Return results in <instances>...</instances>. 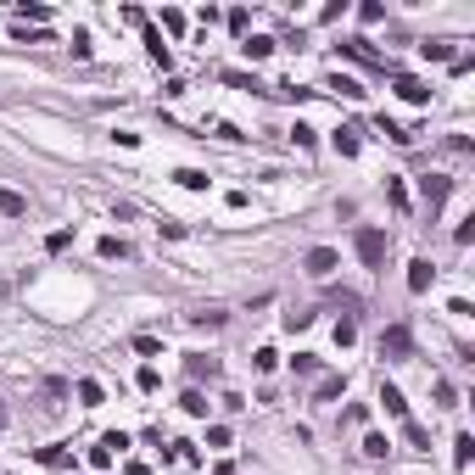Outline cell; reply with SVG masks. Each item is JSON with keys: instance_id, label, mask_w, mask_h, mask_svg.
<instances>
[{"instance_id": "cell-1", "label": "cell", "mask_w": 475, "mask_h": 475, "mask_svg": "<svg viewBox=\"0 0 475 475\" xmlns=\"http://www.w3.org/2000/svg\"><path fill=\"white\" fill-rule=\"evenodd\" d=\"M352 246H358V263H364V269H381V263H386V252H392V235H386V230H375V224H364V230L352 235Z\"/></svg>"}, {"instance_id": "cell-30", "label": "cell", "mask_w": 475, "mask_h": 475, "mask_svg": "<svg viewBox=\"0 0 475 475\" xmlns=\"http://www.w3.org/2000/svg\"><path fill=\"white\" fill-rule=\"evenodd\" d=\"M101 257H129V246H123L118 235H106V240H101Z\"/></svg>"}, {"instance_id": "cell-22", "label": "cell", "mask_w": 475, "mask_h": 475, "mask_svg": "<svg viewBox=\"0 0 475 475\" xmlns=\"http://www.w3.org/2000/svg\"><path fill=\"white\" fill-rule=\"evenodd\" d=\"M101 397H106V392H101L95 381H79V402H84V408H101Z\"/></svg>"}, {"instance_id": "cell-10", "label": "cell", "mask_w": 475, "mask_h": 475, "mask_svg": "<svg viewBox=\"0 0 475 475\" xmlns=\"http://www.w3.org/2000/svg\"><path fill=\"white\" fill-rule=\"evenodd\" d=\"M470 459H475V436H470V431H459V436H453V464L470 470Z\"/></svg>"}, {"instance_id": "cell-33", "label": "cell", "mask_w": 475, "mask_h": 475, "mask_svg": "<svg viewBox=\"0 0 475 475\" xmlns=\"http://www.w3.org/2000/svg\"><path fill=\"white\" fill-rule=\"evenodd\" d=\"M162 28L168 34H185V11H162Z\"/></svg>"}, {"instance_id": "cell-3", "label": "cell", "mask_w": 475, "mask_h": 475, "mask_svg": "<svg viewBox=\"0 0 475 475\" xmlns=\"http://www.w3.org/2000/svg\"><path fill=\"white\" fill-rule=\"evenodd\" d=\"M392 90L402 95V101H408V106H425V101H431V84H425V79H414V73H397Z\"/></svg>"}, {"instance_id": "cell-31", "label": "cell", "mask_w": 475, "mask_h": 475, "mask_svg": "<svg viewBox=\"0 0 475 475\" xmlns=\"http://www.w3.org/2000/svg\"><path fill=\"white\" fill-rule=\"evenodd\" d=\"M291 369H297V375H314L319 358H314V352H297V358H291Z\"/></svg>"}, {"instance_id": "cell-35", "label": "cell", "mask_w": 475, "mask_h": 475, "mask_svg": "<svg viewBox=\"0 0 475 475\" xmlns=\"http://www.w3.org/2000/svg\"><path fill=\"white\" fill-rule=\"evenodd\" d=\"M135 352H146V358H152V352H162V341H157V335H135Z\"/></svg>"}, {"instance_id": "cell-20", "label": "cell", "mask_w": 475, "mask_h": 475, "mask_svg": "<svg viewBox=\"0 0 475 475\" xmlns=\"http://www.w3.org/2000/svg\"><path fill=\"white\" fill-rule=\"evenodd\" d=\"M330 90H341L347 101H358V95H364V84H358V79H347V73H335V79H330Z\"/></svg>"}, {"instance_id": "cell-32", "label": "cell", "mask_w": 475, "mask_h": 475, "mask_svg": "<svg viewBox=\"0 0 475 475\" xmlns=\"http://www.w3.org/2000/svg\"><path fill=\"white\" fill-rule=\"evenodd\" d=\"M436 402H442V408H459V392H453L448 381H436Z\"/></svg>"}, {"instance_id": "cell-27", "label": "cell", "mask_w": 475, "mask_h": 475, "mask_svg": "<svg viewBox=\"0 0 475 475\" xmlns=\"http://www.w3.org/2000/svg\"><path fill=\"white\" fill-rule=\"evenodd\" d=\"M358 17H364V23H381V17H386V6H381V0H364V6H358Z\"/></svg>"}, {"instance_id": "cell-2", "label": "cell", "mask_w": 475, "mask_h": 475, "mask_svg": "<svg viewBox=\"0 0 475 475\" xmlns=\"http://www.w3.org/2000/svg\"><path fill=\"white\" fill-rule=\"evenodd\" d=\"M381 358H392V364L414 358V330H408V324H386V330H381Z\"/></svg>"}, {"instance_id": "cell-26", "label": "cell", "mask_w": 475, "mask_h": 475, "mask_svg": "<svg viewBox=\"0 0 475 475\" xmlns=\"http://www.w3.org/2000/svg\"><path fill=\"white\" fill-rule=\"evenodd\" d=\"M17 17H34V23H45V17H51V6H34V0H23V6H17Z\"/></svg>"}, {"instance_id": "cell-9", "label": "cell", "mask_w": 475, "mask_h": 475, "mask_svg": "<svg viewBox=\"0 0 475 475\" xmlns=\"http://www.w3.org/2000/svg\"><path fill=\"white\" fill-rule=\"evenodd\" d=\"M381 408H386L392 419H408V397L397 392V386H381Z\"/></svg>"}, {"instance_id": "cell-12", "label": "cell", "mask_w": 475, "mask_h": 475, "mask_svg": "<svg viewBox=\"0 0 475 475\" xmlns=\"http://www.w3.org/2000/svg\"><path fill=\"white\" fill-rule=\"evenodd\" d=\"M419 56H425V62H453V45H448V39H425Z\"/></svg>"}, {"instance_id": "cell-23", "label": "cell", "mask_w": 475, "mask_h": 475, "mask_svg": "<svg viewBox=\"0 0 475 475\" xmlns=\"http://www.w3.org/2000/svg\"><path fill=\"white\" fill-rule=\"evenodd\" d=\"M381 135H386V140H397V146H408V140H414V135H408L402 123H392V118H381Z\"/></svg>"}, {"instance_id": "cell-7", "label": "cell", "mask_w": 475, "mask_h": 475, "mask_svg": "<svg viewBox=\"0 0 475 475\" xmlns=\"http://www.w3.org/2000/svg\"><path fill=\"white\" fill-rule=\"evenodd\" d=\"M185 375H190V381H202V375L213 381V375H218V358H207V352H190V358H185Z\"/></svg>"}, {"instance_id": "cell-13", "label": "cell", "mask_w": 475, "mask_h": 475, "mask_svg": "<svg viewBox=\"0 0 475 475\" xmlns=\"http://www.w3.org/2000/svg\"><path fill=\"white\" fill-rule=\"evenodd\" d=\"M146 51H152V62H157V68H168V62H173V56H168V45H162V34H157V28H146Z\"/></svg>"}, {"instance_id": "cell-21", "label": "cell", "mask_w": 475, "mask_h": 475, "mask_svg": "<svg viewBox=\"0 0 475 475\" xmlns=\"http://www.w3.org/2000/svg\"><path fill=\"white\" fill-rule=\"evenodd\" d=\"M352 341H358V319H341L335 324V347H352Z\"/></svg>"}, {"instance_id": "cell-25", "label": "cell", "mask_w": 475, "mask_h": 475, "mask_svg": "<svg viewBox=\"0 0 475 475\" xmlns=\"http://www.w3.org/2000/svg\"><path fill=\"white\" fill-rule=\"evenodd\" d=\"M190 324H196V330H218L224 314H213V308H207V314H190Z\"/></svg>"}, {"instance_id": "cell-11", "label": "cell", "mask_w": 475, "mask_h": 475, "mask_svg": "<svg viewBox=\"0 0 475 475\" xmlns=\"http://www.w3.org/2000/svg\"><path fill=\"white\" fill-rule=\"evenodd\" d=\"M335 152L341 157H358V123H341L335 129Z\"/></svg>"}, {"instance_id": "cell-37", "label": "cell", "mask_w": 475, "mask_h": 475, "mask_svg": "<svg viewBox=\"0 0 475 475\" xmlns=\"http://www.w3.org/2000/svg\"><path fill=\"white\" fill-rule=\"evenodd\" d=\"M0 431H6V408H0Z\"/></svg>"}, {"instance_id": "cell-8", "label": "cell", "mask_w": 475, "mask_h": 475, "mask_svg": "<svg viewBox=\"0 0 475 475\" xmlns=\"http://www.w3.org/2000/svg\"><path fill=\"white\" fill-rule=\"evenodd\" d=\"M240 51H246V62H263V56L274 51V39H269V34H246V39H240Z\"/></svg>"}, {"instance_id": "cell-19", "label": "cell", "mask_w": 475, "mask_h": 475, "mask_svg": "<svg viewBox=\"0 0 475 475\" xmlns=\"http://www.w3.org/2000/svg\"><path fill=\"white\" fill-rule=\"evenodd\" d=\"M179 408H185V414H196V419H202V414H207V397L196 392V386H190V392L179 397Z\"/></svg>"}, {"instance_id": "cell-5", "label": "cell", "mask_w": 475, "mask_h": 475, "mask_svg": "<svg viewBox=\"0 0 475 475\" xmlns=\"http://www.w3.org/2000/svg\"><path fill=\"white\" fill-rule=\"evenodd\" d=\"M431 280H436L431 257H414V263H408V291H414V297H425V291H431Z\"/></svg>"}, {"instance_id": "cell-24", "label": "cell", "mask_w": 475, "mask_h": 475, "mask_svg": "<svg viewBox=\"0 0 475 475\" xmlns=\"http://www.w3.org/2000/svg\"><path fill=\"white\" fill-rule=\"evenodd\" d=\"M386 196H392L397 213H408V190H402V179H392V185H386Z\"/></svg>"}, {"instance_id": "cell-28", "label": "cell", "mask_w": 475, "mask_h": 475, "mask_svg": "<svg viewBox=\"0 0 475 475\" xmlns=\"http://www.w3.org/2000/svg\"><path fill=\"white\" fill-rule=\"evenodd\" d=\"M101 448H106V453H123V448H129V436H123V431H106V436H101Z\"/></svg>"}, {"instance_id": "cell-14", "label": "cell", "mask_w": 475, "mask_h": 475, "mask_svg": "<svg viewBox=\"0 0 475 475\" xmlns=\"http://www.w3.org/2000/svg\"><path fill=\"white\" fill-rule=\"evenodd\" d=\"M34 459H39V464H51V470H62V464H68V459H73V453H68V448H62V442H56V448H39V453H34Z\"/></svg>"}, {"instance_id": "cell-29", "label": "cell", "mask_w": 475, "mask_h": 475, "mask_svg": "<svg viewBox=\"0 0 475 475\" xmlns=\"http://www.w3.org/2000/svg\"><path fill=\"white\" fill-rule=\"evenodd\" d=\"M386 448H392L386 436H364V453H369V459H386Z\"/></svg>"}, {"instance_id": "cell-16", "label": "cell", "mask_w": 475, "mask_h": 475, "mask_svg": "<svg viewBox=\"0 0 475 475\" xmlns=\"http://www.w3.org/2000/svg\"><path fill=\"white\" fill-rule=\"evenodd\" d=\"M341 392H347V381H341V375H324V381H319V402H330V397H341Z\"/></svg>"}, {"instance_id": "cell-34", "label": "cell", "mask_w": 475, "mask_h": 475, "mask_svg": "<svg viewBox=\"0 0 475 475\" xmlns=\"http://www.w3.org/2000/svg\"><path fill=\"white\" fill-rule=\"evenodd\" d=\"M252 364H257V369H263V375H269V369H274V364H280V358H274V347H257V358H252Z\"/></svg>"}, {"instance_id": "cell-18", "label": "cell", "mask_w": 475, "mask_h": 475, "mask_svg": "<svg viewBox=\"0 0 475 475\" xmlns=\"http://www.w3.org/2000/svg\"><path fill=\"white\" fill-rule=\"evenodd\" d=\"M402 436H408V448H419V453L431 448V436H425V425H414V419H402Z\"/></svg>"}, {"instance_id": "cell-17", "label": "cell", "mask_w": 475, "mask_h": 475, "mask_svg": "<svg viewBox=\"0 0 475 475\" xmlns=\"http://www.w3.org/2000/svg\"><path fill=\"white\" fill-rule=\"evenodd\" d=\"M173 179H179V185H185V190H207V173H202V168H179V173H173Z\"/></svg>"}, {"instance_id": "cell-6", "label": "cell", "mask_w": 475, "mask_h": 475, "mask_svg": "<svg viewBox=\"0 0 475 475\" xmlns=\"http://www.w3.org/2000/svg\"><path fill=\"white\" fill-rule=\"evenodd\" d=\"M335 263H341V257H335L330 246H314V252H308V274H314V280H330V274H335Z\"/></svg>"}, {"instance_id": "cell-4", "label": "cell", "mask_w": 475, "mask_h": 475, "mask_svg": "<svg viewBox=\"0 0 475 475\" xmlns=\"http://www.w3.org/2000/svg\"><path fill=\"white\" fill-rule=\"evenodd\" d=\"M448 190H453V179H448V173H425V179H419V196H425V207H431V213L448 202Z\"/></svg>"}, {"instance_id": "cell-36", "label": "cell", "mask_w": 475, "mask_h": 475, "mask_svg": "<svg viewBox=\"0 0 475 475\" xmlns=\"http://www.w3.org/2000/svg\"><path fill=\"white\" fill-rule=\"evenodd\" d=\"M157 386H162V375L152 369V364H146V369H140V392H157Z\"/></svg>"}, {"instance_id": "cell-15", "label": "cell", "mask_w": 475, "mask_h": 475, "mask_svg": "<svg viewBox=\"0 0 475 475\" xmlns=\"http://www.w3.org/2000/svg\"><path fill=\"white\" fill-rule=\"evenodd\" d=\"M0 213H6V218H23V213H28V202H23L17 190H0Z\"/></svg>"}]
</instances>
